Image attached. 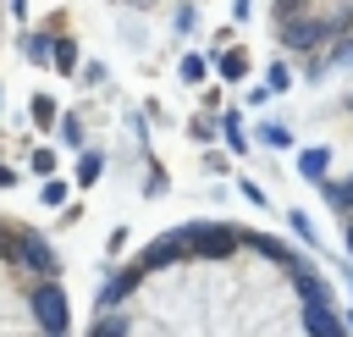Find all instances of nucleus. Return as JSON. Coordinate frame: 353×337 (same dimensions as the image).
<instances>
[{
    "instance_id": "1",
    "label": "nucleus",
    "mask_w": 353,
    "mask_h": 337,
    "mask_svg": "<svg viewBox=\"0 0 353 337\" xmlns=\"http://www.w3.org/2000/svg\"><path fill=\"white\" fill-rule=\"evenodd\" d=\"M342 28H353V11H336V17H287L276 33H281L287 50H314V44L336 39Z\"/></svg>"
},
{
    "instance_id": "2",
    "label": "nucleus",
    "mask_w": 353,
    "mask_h": 337,
    "mask_svg": "<svg viewBox=\"0 0 353 337\" xmlns=\"http://www.w3.org/2000/svg\"><path fill=\"white\" fill-rule=\"evenodd\" d=\"M17 260L39 276V282H55L61 276V260H55V249L39 238V232H28V227H17Z\"/></svg>"
},
{
    "instance_id": "3",
    "label": "nucleus",
    "mask_w": 353,
    "mask_h": 337,
    "mask_svg": "<svg viewBox=\"0 0 353 337\" xmlns=\"http://www.w3.org/2000/svg\"><path fill=\"white\" fill-rule=\"evenodd\" d=\"M28 304H33V315H39V326H44L50 337H61V331H66V298H61V287H55V282H39V287L28 293Z\"/></svg>"
},
{
    "instance_id": "4",
    "label": "nucleus",
    "mask_w": 353,
    "mask_h": 337,
    "mask_svg": "<svg viewBox=\"0 0 353 337\" xmlns=\"http://www.w3.org/2000/svg\"><path fill=\"white\" fill-rule=\"evenodd\" d=\"M188 243H193V254H204V260H215V254H232L237 243H243V227H188Z\"/></svg>"
},
{
    "instance_id": "5",
    "label": "nucleus",
    "mask_w": 353,
    "mask_h": 337,
    "mask_svg": "<svg viewBox=\"0 0 353 337\" xmlns=\"http://www.w3.org/2000/svg\"><path fill=\"white\" fill-rule=\"evenodd\" d=\"M176 254H193V243H188V227H176V232H165L160 243H149V249L138 254V265H143V271H160V265H171Z\"/></svg>"
},
{
    "instance_id": "6",
    "label": "nucleus",
    "mask_w": 353,
    "mask_h": 337,
    "mask_svg": "<svg viewBox=\"0 0 353 337\" xmlns=\"http://www.w3.org/2000/svg\"><path fill=\"white\" fill-rule=\"evenodd\" d=\"M138 282H143V265H138V260H132V265H116L110 282L99 287V309H116L127 293H138Z\"/></svg>"
},
{
    "instance_id": "7",
    "label": "nucleus",
    "mask_w": 353,
    "mask_h": 337,
    "mask_svg": "<svg viewBox=\"0 0 353 337\" xmlns=\"http://www.w3.org/2000/svg\"><path fill=\"white\" fill-rule=\"evenodd\" d=\"M325 171H331V149H325V144L298 149V177H303V182H325Z\"/></svg>"
},
{
    "instance_id": "8",
    "label": "nucleus",
    "mask_w": 353,
    "mask_h": 337,
    "mask_svg": "<svg viewBox=\"0 0 353 337\" xmlns=\"http://www.w3.org/2000/svg\"><path fill=\"white\" fill-rule=\"evenodd\" d=\"M55 33H22V61H33V66H55Z\"/></svg>"
},
{
    "instance_id": "9",
    "label": "nucleus",
    "mask_w": 353,
    "mask_h": 337,
    "mask_svg": "<svg viewBox=\"0 0 353 337\" xmlns=\"http://www.w3.org/2000/svg\"><path fill=\"white\" fill-rule=\"evenodd\" d=\"M320 193H325V204H331L336 215H347V221H353V182H336V177H325V182H320Z\"/></svg>"
},
{
    "instance_id": "10",
    "label": "nucleus",
    "mask_w": 353,
    "mask_h": 337,
    "mask_svg": "<svg viewBox=\"0 0 353 337\" xmlns=\"http://www.w3.org/2000/svg\"><path fill=\"white\" fill-rule=\"evenodd\" d=\"M28 116H33V127H61V110H55V99L50 94H33V105H28Z\"/></svg>"
},
{
    "instance_id": "11",
    "label": "nucleus",
    "mask_w": 353,
    "mask_h": 337,
    "mask_svg": "<svg viewBox=\"0 0 353 337\" xmlns=\"http://www.w3.org/2000/svg\"><path fill=\"white\" fill-rule=\"evenodd\" d=\"M215 66H221V77H226V83L248 77V55H243V50H226V55H215Z\"/></svg>"
},
{
    "instance_id": "12",
    "label": "nucleus",
    "mask_w": 353,
    "mask_h": 337,
    "mask_svg": "<svg viewBox=\"0 0 353 337\" xmlns=\"http://www.w3.org/2000/svg\"><path fill=\"white\" fill-rule=\"evenodd\" d=\"M55 72H61V77H77V44H72V39L55 44Z\"/></svg>"
},
{
    "instance_id": "13",
    "label": "nucleus",
    "mask_w": 353,
    "mask_h": 337,
    "mask_svg": "<svg viewBox=\"0 0 353 337\" xmlns=\"http://www.w3.org/2000/svg\"><path fill=\"white\" fill-rule=\"evenodd\" d=\"M99 171H105V155H83V160H77V188H94Z\"/></svg>"
},
{
    "instance_id": "14",
    "label": "nucleus",
    "mask_w": 353,
    "mask_h": 337,
    "mask_svg": "<svg viewBox=\"0 0 353 337\" xmlns=\"http://www.w3.org/2000/svg\"><path fill=\"white\" fill-rule=\"evenodd\" d=\"M259 144H265V149H287V144H292V133H287L281 122H265V127H259Z\"/></svg>"
},
{
    "instance_id": "15",
    "label": "nucleus",
    "mask_w": 353,
    "mask_h": 337,
    "mask_svg": "<svg viewBox=\"0 0 353 337\" xmlns=\"http://www.w3.org/2000/svg\"><path fill=\"white\" fill-rule=\"evenodd\" d=\"M66 188H72V182H61V177H50V182L39 188V199H44L50 210H61V204H66Z\"/></svg>"
},
{
    "instance_id": "16",
    "label": "nucleus",
    "mask_w": 353,
    "mask_h": 337,
    "mask_svg": "<svg viewBox=\"0 0 353 337\" xmlns=\"http://www.w3.org/2000/svg\"><path fill=\"white\" fill-rule=\"evenodd\" d=\"M221 133L232 138V149H248V144H243V116H237V110H226V116H221Z\"/></svg>"
},
{
    "instance_id": "17",
    "label": "nucleus",
    "mask_w": 353,
    "mask_h": 337,
    "mask_svg": "<svg viewBox=\"0 0 353 337\" xmlns=\"http://www.w3.org/2000/svg\"><path fill=\"white\" fill-rule=\"evenodd\" d=\"M331 66H353V39H336L331 44V55H325V72Z\"/></svg>"
},
{
    "instance_id": "18",
    "label": "nucleus",
    "mask_w": 353,
    "mask_h": 337,
    "mask_svg": "<svg viewBox=\"0 0 353 337\" xmlns=\"http://www.w3.org/2000/svg\"><path fill=\"white\" fill-rule=\"evenodd\" d=\"M265 88H270V94H281V88H292V72H287V66L276 61V66L265 72Z\"/></svg>"
},
{
    "instance_id": "19",
    "label": "nucleus",
    "mask_w": 353,
    "mask_h": 337,
    "mask_svg": "<svg viewBox=\"0 0 353 337\" xmlns=\"http://www.w3.org/2000/svg\"><path fill=\"white\" fill-rule=\"evenodd\" d=\"M182 77L188 83H204V55H182Z\"/></svg>"
},
{
    "instance_id": "20",
    "label": "nucleus",
    "mask_w": 353,
    "mask_h": 337,
    "mask_svg": "<svg viewBox=\"0 0 353 337\" xmlns=\"http://www.w3.org/2000/svg\"><path fill=\"white\" fill-rule=\"evenodd\" d=\"M11 182H17V171H11V166H0V188H11Z\"/></svg>"
},
{
    "instance_id": "21",
    "label": "nucleus",
    "mask_w": 353,
    "mask_h": 337,
    "mask_svg": "<svg viewBox=\"0 0 353 337\" xmlns=\"http://www.w3.org/2000/svg\"><path fill=\"white\" fill-rule=\"evenodd\" d=\"M347 254H353V221H347Z\"/></svg>"
},
{
    "instance_id": "22",
    "label": "nucleus",
    "mask_w": 353,
    "mask_h": 337,
    "mask_svg": "<svg viewBox=\"0 0 353 337\" xmlns=\"http://www.w3.org/2000/svg\"><path fill=\"white\" fill-rule=\"evenodd\" d=\"M347 331H353V315H347Z\"/></svg>"
},
{
    "instance_id": "23",
    "label": "nucleus",
    "mask_w": 353,
    "mask_h": 337,
    "mask_svg": "<svg viewBox=\"0 0 353 337\" xmlns=\"http://www.w3.org/2000/svg\"><path fill=\"white\" fill-rule=\"evenodd\" d=\"M347 110H353V94H347Z\"/></svg>"
},
{
    "instance_id": "24",
    "label": "nucleus",
    "mask_w": 353,
    "mask_h": 337,
    "mask_svg": "<svg viewBox=\"0 0 353 337\" xmlns=\"http://www.w3.org/2000/svg\"><path fill=\"white\" fill-rule=\"evenodd\" d=\"M0 99H6V94H0Z\"/></svg>"
}]
</instances>
